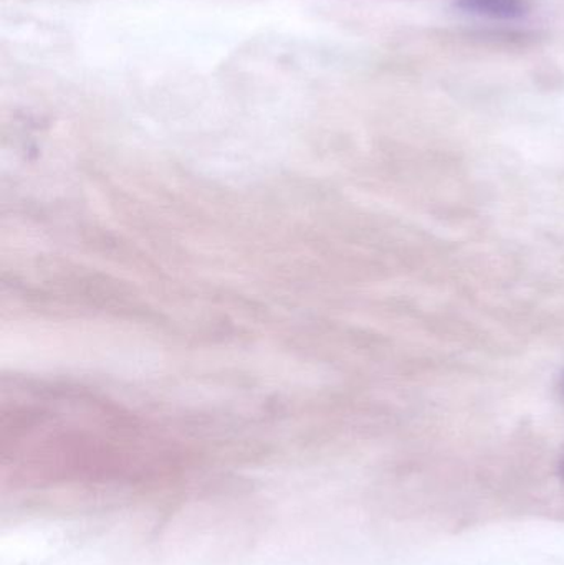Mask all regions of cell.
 <instances>
[{
    "label": "cell",
    "instance_id": "obj_1",
    "mask_svg": "<svg viewBox=\"0 0 564 565\" xmlns=\"http://www.w3.org/2000/svg\"><path fill=\"white\" fill-rule=\"evenodd\" d=\"M459 6L492 19H517L525 13L523 0H459Z\"/></svg>",
    "mask_w": 564,
    "mask_h": 565
}]
</instances>
